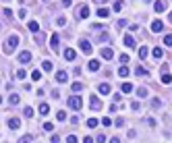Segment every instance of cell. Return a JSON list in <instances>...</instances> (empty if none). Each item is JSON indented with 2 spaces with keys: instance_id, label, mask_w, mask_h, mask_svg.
<instances>
[{
  "instance_id": "1f68e13d",
  "label": "cell",
  "mask_w": 172,
  "mask_h": 143,
  "mask_svg": "<svg viewBox=\"0 0 172 143\" xmlns=\"http://www.w3.org/2000/svg\"><path fill=\"white\" fill-rule=\"evenodd\" d=\"M160 106H162V100L154 98V100H152V108H160Z\"/></svg>"
},
{
  "instance_id": "db71d44e",
  "label": "cell",
  "mask_w": 172,
  "mask_h": 143,
  "mask_svg": "<svg viewBox=\"0 0 172 143\" xmlns=\"http://www.w3.org/2000/svg\"><path fill=\"white\" fill-rule=\"evenodd\" d=\"M83 143H93V139H91V137H85V139H83Z\"/></svg>"
},
{
  "instance_id": "4dcf8cb0",
  "label": "cell",
  "mask_w": 172,
  "mask_h": 143,
  "mask_svg": "<svg viewBox=\"0 0 172 143\" xmlns=\"http://www.w3.org/2000/svg\"><path fill=\"white\" fill-rule=\"evenodd\" d=\"M25 77H27V73H25V70H23V68H21V70H17V79H21V81H23Z\"/></svg>"
},
{
  "instance_id": "7402d4cb",
  "label": "cell",
  "mask_w": 172,
  "mask_h": 143,
  "mask_svg": "<svg viewBox=\"0 0 172 143\" xmlns=\"http://www.w3.org/2000/svg\"><path fill=\"white\" fill-rule=\"evenodd\" d=\"M42 68H44V70H52V62H50V60H44V62H42Z\"/></svg>"
},
{
  "instance_id": "f907efd6",
  "label": "cell",
  "mask_w": 172,
  "mask_h": 143,
  "mask_svg": "<svg viewBox=\"0 0 172 143\" xmlns=\"http://www.w3.org/2000/svg\"><path fill=\"white\" fill-rule=\"evenodd\" d=\"M131 108H133V110H141V106H139V102H133V104H131Z\"/></svg>"
},
{
  "instance_id": "f546056e",
  "label": "cell",
  "mask_w": 172,
  "mask_h": 143,
  "mask_svg": "<svg viewBox=\"0 0 172 143\" xmlns=\"http://www.w3.org/2000/svg\"><path fill=\"white\" fill-rule=\"evenodd\" d=\"M97 39H100V42H110V35H108V33H100V35H97Z\"/></svg>"
},
{
  "instance_id": "30bf717a",
  "label": "cell",
  "mask_w": 172,
  "mask_h": 143,
  "mask_svg": "<svg viewBox=\"0 0 172 143\" xmlns=\"http://www.w3.org/2000/svg\"><path fill=\"white\" fill-rule=\"evenodd\" d=\"M154 8H156V13H164L166 11V0H158L154 4Z\"/></svg>"
},
{
  "instance_id": "60d3db41",
  "label": "cell",
  "mask_w": 172,
  "mask_h": 143,
  "mask_svg": "<svg viewBox=\"0 0 172 143\" xmlns=\"http://www.w3.org/2000/svg\"><path fill=\"white\" fill-rule=\"evenodd\" d=\"M25 116H27V118H31V116H33V108H29V106H27V108H25Z\"/></svg>"
},
{
  "instance_id": "681fc988",
  "label": "cell",
  "mask_w": 172,
  "mask_h": 143,
  "mask_svg": "<svg viewBox=\"0 0 172 143\" xmlns=\"http://www.w3.org/2000/svg\"><path fill=\"white\" fill-rule=\"evenodd\" d=\"M118 27H120V29H122V27H127V21H125V19H120V21H118Z\"/></svg>"
},
{
  "instance_id": "8992f818",
  "label": "cell",
  "mask_w": 172,
  "mask_h": 143,
  "mask_svg": "<svg viewBox=\"0 0 172 143\" xmlns=\"http://www.w3.org/2000/svg\"><path fill=\"white\" fill-rule=\"evenodd\" d=\"M79 48H81L85 54H91V44H89L87 39H81V42H79Z\"/></svg>"
},
{
  "instance_id": "3957f363",
  "label": "cell",
  "mask_w": 172,
  "mask_h": 143,
  "mask_svg": "<svg viewBox=\"0 0 172 143\" xmlns=\"http://www.w3.org/2000/svg\"><path fill=\"white\" fill-rule=\"evenodd\" d=\"M19 62H21V64H27V62H31V52H27V50L19 52Z\"/></svg>"
},
{
  "instance_id": "e0dca14e",
  "label": "cell",
  "mask_w": 172,
  "mask_h": 143,
  "mask_svg": "<svg viewBox=\"0 0 172 143\" xmlns=\"http://www.w3.org/2000/svg\"><path fill=\"white\" fill-rule=\"evenodd\" d=\"M8 102H11L13 106H15V104H19V102H21V95H19V93H13L11 98H8Z\"/></svg>"
},
{
  "instance_id": "2e32d148",
  "label": "cell",
  "mask_w": 172,
  "mask_h": 143,
  "mask_svg": "<svg viewBox=\"0 0 172 143\" xmlns=\"http://www.w3.org/2000/svg\"><path fill=\"white\" fill-rule=\"evenodd\" d=\"M97 89H100V93H104V95L110 93V85H108V83H100V87H97Z\"/></svg>"
},
{
  "instance_id": "11a10c76",
  "label": "cell",
  "mask_w": 172,
  "mask_h": 143,
  "mask_svg": "<svg viewBox=\"0 0 172 143\" xmlns=\"http://www.w3.org/2000/svg\"><path fill=\"white\" fill-rule=\"evenodd\" d=\"M110 143H120V139H118V137H112V139H110Z\"/></svg>"
},
{
  "instance_id": "680465c9",
  "label": "cell",
  "mask_w": 172,
  "mask_h": 143,
  "mask_svg": "<svg viewBox=\"0 0 172 143\" xmlns=\"http://www.w3.org/2000/svg\"><path fill=\"white\" fill-rule=\"evenodd\" d=\"M4 2H11V0H4Z\"/></svg>"
},
{
  "instance_id": "ffe728a7",
  "label": "cell",
  "mask_w": 172,
  "mask_h": 143,
  "mask_svg": "<svg viewBox=\"0 0 172 143\" xmlns=\"http://www.w3.org/2000/svg\"><path fill=\"white\" fill-rule=\"evenodd\" d=\"M118 75H120V77H127V75H129V68H127V64H122V66L118 68Z\"/></svg>"
},
{
  "instance_id": "7bdbcfd3",
  "label": "cell",
  "mask_w": 172,
  "mask_h": 143,
  "mask_svg": "<svg viewBox=\"0 0 172 143\" xmlns=\"http://www.w3.org/2000/svg\"><path fill=\"white\" fill-rule=\"evenodd\" d=\"M19 19H27V11H25V8L19 11Z\"/></svg>"
},
{
  "instance_id": "816d5d0a",
  "label": "cell",
  "mask_w": 172,
  "mask_h": 143,
  "mask_svg": "<svg viewBox=\"0 0 172 143\" xmlns=\"http://www.w3.org/2000/svg\"><path fill=\"white\" fill-rule=\"evenodd\" d=\"M73 4V0H62V6H70Z\"/></svg>"
},
{
  "instance_id": "8d00e7d4",
  "label": "cell",
  "mask_w": 172,
  "mask_h": 143,
  "mask_svg": "<svg viewBox=\"0 0 172 143\" xmlns=\"http://www.w3.org/2000/svg\"><path fill=\"white\" fill-rule=\"evenodd\" d=\"M44 37H46L44 33H35V44H42V42H44Z\"/></svg>"
},
{
  "instance_id": "ee69618b",
  "label": "cell",
  "mask_w": 172,
  "mask_h": 143,
  "mask_svg": "<svg viewBox=\"0 0 172 143\" xmlns=\"http://www.w3.org/2000/svg\"><path fill=\"white\" fill-rule=\"evenodd\" d=\"M56 23H58L60 27H62V25H66V17H58V21H56Z\"/></svg>"
},
{
  "instance_id": "6da1fadb",
  "label": "cell",
  "mask_w": 172,
  "mask_h": 143,
  "mask_svg": "<svg viewBox=\"0 0 172 143\" xmlns=\"http://www.w3.org/2000/svg\"><path fill=\"white\" fill-rule=\"evenodd\" d=\"M17 46H19V37H17V35H11V37L6 39V44H4V48H2V50H4V54H11Z\"/></svg>"
},
{
  "instance_id": "7dc6e473",
  "label": "cell",
  "mask_w": 172,
  "mask_h": 143,
  "mask_svg": "<svg viewBox=\"0 0 172 143\" xmlns=\"http://www.w3.org/2000/svg\"><path fill=\"white\" fill-rule=\"evenodd\" d=\"M114 125H116V127H125V120H122V118H116Z\"/></svg>"
},
{
  "instance_id": "f35d334b",
  "label": "cell",
  "mask_w": 172,
  "mask_h": 143,
  "mask_svg": "<svg viewBox=\"0 0 172 143\" xmlns=\"http://www.w3.org/2000/svg\"><path fill=\"white\" fill-rule=\"evenodd\" d=\"M102 125H104V127H110V125H112V120H110L108 116H104V118H102Z\"/></svg>"
},
{
  "instance_id": "9c48e42d",
  "label": "cell",
  "mask_w": 172,
  "mask_h": 143,
  "mask_svg": "<svg viewBox=\"0 0 172 143\" xmlns=\"http://www.w3.org/2000/svg\"><path fill=\"white\" fill-rule=\"evenodd\" d=\"M162 29H164V23H162V21H154V23H152V31H154V33H160Z\"/></svg>"
},
{
  "instance_id": "9a60e30c",
  "label": "cell",
  "mask_w": 172,
  "mask_h": 143,
  "mask_svg": "<svg viewBox=\"0 0 172 143\" xmlns=\"http://www.w3.org/2000/svg\"><path fill=\"white\" fill-rule=\"evenodd\" d=\"M56 79H58V83H66V79H68V75L64 73V70H58V75H56Z\"/></svg>"
},
{
  "instance_id": "9f6ffc18",
  "label": "cell",
  "mask_w": 172,
  "mask_h": 143,
  "mask_svg": "<svg viewBox=\"0 0 172 143\" xmlns=\"http://www.w3.org/2000/svg\"><path fill=\"white\" fill-rule=\"evenodd\" d=\"M95 2H97V4H102V2H108V0H95Z\"/></svg>"
},
{
  "instance_id": "bcb514c9",
  "label": "cell",
  "mask_w": 172,
  "mask_h": 143,
  "mask_svg": "<svg viewBox=\"0 0 172 143\" xmlns=\"http://www.w3.org/2000/svg\"><path fill=\"white\" fill-rule=\"evenodd\" d=\"M66 143H77V137H75V135H68V137H66Z\"/></svg>"
},
{
  "instance_id": "5bb4252c",
  "label": "cell",
  "mask_w": 172,
  "mask_h": 143,
  "mask_svg": "<svg viewBox=\"0 0 172 143\" xmlns=\"http://www.w3.org/2000/svg\"><path fill=\"white\" fill-rule=\"evenodd\" d=\"M97 17H100V19H108L110 17V11L108 8H97Z\"/></svg>"
},
{
  "instance_id": "e575fe53",
  "label": "cell",
  "mask_w": 172,
  "mask_h": 143,
  "mask_svg": "<svg viewBox=\"0 0 172 143\" xmlns=\"http://www.w3.org/2000/svg\"><path fill=\"white\" fill-rule=\"evenodd\" d=\"M70 89H73V91H81V89H83V85H81V83H73V85H70Z\"/></svg>"
},
{
  "instance_id": "74e56055",
  "label": "cell",
  "mask_w": 172,
  "mask_h": 143,
  "mask_svg": "<svg viewBox=\"0 0 172 143\" xmlns=\"http://www.w3.org/2000/svg\"><path fill=\"white\" fill-rule=\"evenodd\" d=\"M56 118H58V120H66V112H62V110H60V112L56 114Z\"/></svg>"
},
{
  "instance_id": "d4e9b609",
  "label": "cell",
  "mask_w": 172,
  "mask_h": 143,
  "mask_svg": "<svg viewBox=\"0 0 172 143\" xmlns=\"http://www.w3.org/2000/svg\"><path fill=\"white\" fill-rule=\"evenodd\" d=\"M122 91H125V93H131V91H133V85H131V83H122Z\"/></svg>"
},
{
  "instance_id": "cb8c5ba5",
  "label": "cell",
  "mask_w": 172,
  "mask_h": 143,
  "mask_svg": "<svg viewBox=\"0 0 172 143\" xmlns=\"http://www.w3.org/2000/svg\"><path fill=\"white\" fill-rule=\"evenodd\" d=\"M152 54H154V58H162L164 52H162V48H154V52H152Z\"/></svg>"
},
{
  "instance_id": "5b68a950",
  "label": "cell",
  "mask_w": 172,
  "mask_h": 143,
  "mask_svg": "<svg viewBox=\"0 0 172 143\" xmlns=\"http://www.w3.org/2000/svg\"><path fill=\"white\" fill-rule=\"evenodd\" d=\"M50 46H52V50H54V52H58V48H60V37H58L56 33L50 37Z\"/></svg>"
},
{
  "instance_id": "836d02e7",
  "label": "cell",
  "mask_w": 172,
  "mask_h": 143,
  "mask_svg": "<svg viewBox=\"0 0 172 143\" xmlns=\"http://www.w3.org/2000/svg\"><path fill=\"white\" fill-rule=\"evenodd\" d=\"M139 56H141V58H145V56H147V48H145V46H141V48H139Z\"/></svg>"
},
{
  "instance_id": "ab89813d",
  "label": "cell",
  "mask_w": 172,
  "mask_h": 143,
  "mask_svg": "<svg viewBox=\"0 0 172 143\" xmlns=\"http://www.w3.org/2000/svg\"><path fill=\"white\" fill-rule=\"evenodd\" d=\"M31 139H33L31 135H25V137H21V141H19V143H29Z\"/></svg>"
},
{
  "instance_id": "83f0119b",
  "label": "cell",
  "mask_w": 172,
  "mask_h": 143,
  "mask_svg": "<svg viewBox=\"0 0 172 143\" xmlns=\"http://www.w3.org/2000/svg\"><path fill=\"white\" fill-rule=\"evenodd\" d=\"M170 81H172V75H168V73H164V75H162V83H166V85H168Z\"/></svg>"
},
{
  "instance_id": "7a4b0ae2",
  "label": "cell",
  "mask_w": 172,
  "mask_h": 143,
  "mask_svg": "<svg viewBox=\"0 0 172 143\" xmlns=\"http://www.w3.org/2000/svg\"><path fill=\"white\" fill-rule=\"evenodd\" d=\"M81 104H83V100L79 98V95H70V98H68V106H70L73 110H79Z\"/></svg>"
},
{
  "instance_id": "ba28073f",
  "label": "cell",
  "mask_w": 172,
  "mask_h": 143,
  "mask_svg": "<svg viewBox=\"0 0 172 143\" xmlns=\"http://www.w3.org/2000/svg\"><path fill=\"white\" fill-rule=\"evenodd\" d=\"M64 58L73 62V60H75V58H77V52H75V50H73V48H66V50H64Z\"/></svg>"
},
{
  "instance_id": "4fadbf2b",
  "label": "cell",
  "mask_w": 172,
  "mask_h": 143,
  "mask_svg": "<svg viewBox=\"0 0 172 143\" xmlns=\"http://www.w3.org/2000/svg\"><path fill=\"white\" fill-rule=\"evenodd\" d=\"M8 127H11L13 131H17V129L21 127V120H19V118H11V120H8Z\"/></svg>"
},
{
  "instance_id": "484cf974",
  "label": "cell",
  "mask_w": 172,
  "mask_h": 143,
  "mask_svg": "<svg viewBox=\"0 0 172 143\" xmlns=\"http://www.w3.org/2000/svg\"><path fill=\"white\" fill-rule=\"evenodd\" d=\"M137 95H139V98H147V89L145 87H139L137 89Z\"/></svg>"
},
{
  "instance_id": "603a6c76",
  "label": "cell",
  "mask_w": 172,
  "mask_h": 143,
  "mask_svg": "<svg viewBox=\"0 0 172 143\" xmlns=\"http://www.w3.org/2000/svg\"><path fill=\"white\" fill-rule=\"evenodd\" d=\"M97 123H100L97 118H89V120H87V127H89V129H93V127H97Z\"/></svg>"
},
{
  "instance_id": "c3c4849f",
  "label": "cell",
  "mask_w": 172,
  "mask_h": 143,
  "mask_svg": "<svg viewBox=\"0 0 172 143\" xmlns=\"http://www.w3.org/2000/svg\"><path fill=\"white\" fill-rule=\"evenodd\" d=\"M120 62L127 64V62H129V56H127V54H120Z\"/></svg>"
},
{
  "instance_id": "91938a15",
  "label": "cell",
  "mask_w": 172,
  "mask_h": 143,
  "mask_svg": "<svg viewBox=\"0 0 172 143\" xmlns=\"http://www.w3.org/2000/svg\"><path fill=\"white\" fill-rule=\"evenodd\" d=\"M170 21H172V17H170Z\"/></svg>"
},
{
  "instance_id": "d6a6232c",
  "label": "cell",
  "mask_w": 172,
  "mask_h": 143,
  "mask_svg": "<svg viewBox=\"0 0 172 143\" xmlns=\"http://www.w3.org/2000/svg\"><path fill=\"white\" fill-rule=\"evenodd\" d=\"M122 6H125L122 0H116V2H114V11H122Z\"/></svg>"
},
{
  "instance_id": "277c9868",
  "label": "cell",
  "mask_w": 172,
  "mask_h": 143,
  "mask_svg": "<svg viewBox=\"0 0 172 143\" xmlns=\"http://www.w3.org/2000/svg\"><path fill=\"white\" fill-rule=\"evenodd\" d=\"M89 106H91L93 110H100V108H102V104H100V100H97V95H93V93L89 95Z\"/></svg>"
},
{
  "instance_id": "f5cc1de1",
  "label": "cell",
  "mask_w": 172,
  "mask_h": 143,
  "mask_svg": "<svg viewBox=\"0 0 172 143\" xmlns=\"http://www.w3.org/2000/svg\"><path fill=\"white\" fill-rule=\"evenodd\" d=\"M50 141H52V143H58L60 139H58V135H52V139H50Z\"/></svg>"
},
{
  "instance_id": "d6986e66",
  "label": "cell",
  "mask_w": 172,
  "mask_h": 143,
  "mask_svg": "<svg viewBox=\"0 0 172 143\" xmlns=\"http://www.w3.org/2000/svg\"><path fill=\"white\" fill-rule=\"evenodd\" d=\"M125 46H127V48H133V46H135V39H133L131 35H125Z\"/></svg>"
},
{
  "instance_id": "ac0fdd59",
  "label": "cell",
  "mask_w": 172,
  "mask_h": 143,
  "mask_svg": "<svg viewBox=\"0 0 172 143\" xmlns=\"http://www.w3.org/2000/svg\"><path fill=\"white\" fill-rule=\"evenodd\" d=\"M27 27H29V31H33V33H37V31H39V25H37L35 21H29V25H27Z\"/></svg>"
},
{
  "instance_id": "f1b7e54d",
  "label": "cell",
  "mask_w": 172,
  "mask_h": 143,
  "mask_svg": "<svg viewBox=\"0 0 172 143\" xmlns=\"http://www.w3.org/2000/svg\"><path fill=\"white\" fill-rule=\"evenodd\" d=\"M135 73H137V75H141V77H145V75H147V70H145L143 66H137V68H135Z\"/></svg>"
},
{
  "instance_id": "b9f144b4",
  "label": "cell",
  "mask_w": 172,
  "mask_h": 143,
  "mask_svg": "<svg viewBox=\"0 0 172 143\" xmlns=\"http://www.w3.org/2000/svg\"><path fill=\"white\" fill-rule=\"evenodd\" d=\"M164 44H166V46H170V48H172V35H166V37H164Z\"/></svg>"
},
{
  "instance_id": "d590c367",
  "label": "cell",
  "mask_w": 172,
  "mask_h": 143,
  "mask_svg": "<svg viewBox=\"0 0 172 143\" xmlns=\"http://www.w3.org/2000/svg\"><path fill=\"white\" fill-rule=\"evenodd\" d=\"M2 15H4L6 19H11V17H13V13H11V8H8V6H6V8H2Z\"/></svg>"
},
{
  "instance_id": "7c38bea8",
  "label": "cell",
  "mask_w": 172,
  "mask_h": 143,
  "mask_svg": "<svg viewBox=\"0 0 172 143\" xmlns=\"http://www.w3.org/2000/svg\"><path fill=\"white\" fill-rule=\"evenodd\" d=\"M87 68L95 73V70H100V62H97V60H89V62H87Z\"/></svg>"
},
{
  "instance_id": "52a82bcc",
  "label": "cell",
  "mask_w": 172,
  "mask_h": 143,
  "mask_svg": "<svg viewBox=\"0 0 172 143\" xmlns=\"http://www.w3.org/2000/svg\"><path fill=\"white\" fill-rule=\"evenodd\" d=\"M100 56H102L104 60H110V58L114 56V52L110 50V48H102V50H100Z\"/></svg>"
},
{
  "instance_id": "44dd1931",
  "label": "cell",
  "mask_w": 172,
  "mask_h": 143,
  "mask_svg": "<svg viewBox=\"0 0 172 143\" xmlns=\"http://www.w3.org/2000/svg\"><path fill=\"white\" fill-rule=\"evenodd\" d=\"M48 112H50V106H48V104H42V106H39V114H42V116H46Z\"/></svg>"
},
{
  "instance_id": "f6af8a7d",
  "label": "cell",
  "mask_w": 172,
  "mask_h": 143,
  "mask_svg": "<svg viewBox=\"0 0 172 143\" xmlns=\"http://www.w3.org/2000/svg\"><path fill=\"white\" fill-rule=\"evenodd\" d=\"M52 129H54L52 123H44V131H52Z\"/></svg>"
},
{
  "instance_id": "8fae6325",
  "label": "cell",
  "mask_w": 172,
  "mask_h": 143,
  "mask_svg": "<svg viewBox=\"0 0 172 143\" xmlns=\"http://www.w3.org/2000/svg\"><path fill=\"white\" fill-rule=\"evenodd\" d=\"M89 13H91V11H89V6H85V4L79 8V17H81V19H87V17H89Z\"/></svg>"
},
{
  "instance_id": "4316f807",
  "label": "cell",
  "mask_w": 172,
  "mask_h": 143,
  "mask_svg": "<svg viewBox=\"0 0 172 143\" xmlns=\"http://www.w3.org/2000/svg\"><path fill=\"white\" fill-rule=\"evenodd\" d=\"M31 79H33V81H39V79H42V73H39V68L31 73Z\"/></svg>"
},
{
  "instance_id": "6f0895ef",
  "label": "cell",
  "mask_w": 172,
  "mask_h": 143,
  "mask_svg": "<svg viewBox=\"0 0 172 143\" xmlns=\"http://www.w3.org/2000/svg\"><path fill=\"white\" fill-rule=\"evenodd\" d=\"M0 104H2V95H0Z\"/></svg>"
}]
</instances>
